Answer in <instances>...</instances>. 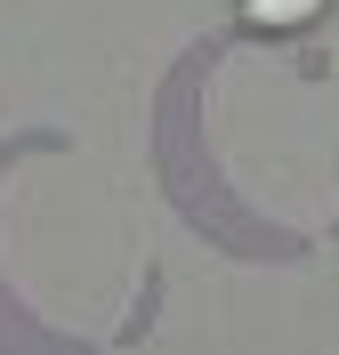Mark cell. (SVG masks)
I'll use <instances>...</instances> for the list:
<instances>
[{
	"label": "cell",
	"instance_id": "6da1fadb",
	"mask_svg": "<svg viewBox=\"0 0 339 355\" xmlns=\"http://www.w3.org/2000/svg\"><path fill=\"white\" fill-rule=\"evenodd\" d=\"M323 0H243V17L250 24H267V33H283V24H307Z\"/></svg>",
	"mask_w": 339,
	"mask_h": 355
}]
</instances>
